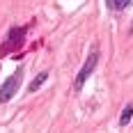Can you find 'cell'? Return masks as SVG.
Instances as JSON below:
<instances>
[{"label": "cell", "mask_w": 133, "mask_h": 133, "mask_svg": "<svg viewBox=\"0 0 133 133\" xmlns=\"http://www.w3.org/2000/svg\"><path fill=\"white\" fill-rule=\"evenodd\" d=\"M96 64H99V48L92 46V51H90V55H87L85 64L80 66L78 76H76V80H74V87H76V90H83V87H85V83L90 80V76H92V71L96 69Z\"/></svg>", "instance_id": "cell-1"}, {"label": "cell", "mask_w": 133, "mask_h": 133, "mask_svg": "<svg viewBox=\"0 0 133 133\" xmlns=\"http://www.w3.org/2000/svg\"><path fill=\"white\" fill-rule=\"evenodd\" d=\"M21 80H23V66H18L12 76L2 83V87H0V103H9L16 96L18 87H21Z\"/></svg>", "instance_id": "cell-2"}, {"label": "cell", "mask_w": 133, "mask_h": 133, "mask_svg": "<svg viewBox=\"0 0 133 133\" xmlns=\"http://www.w3.org/2000/svg\"><path fill=\"white\" fill-rule=\"evenodd\" d=\"M23 39H25V28H12V30H9V37H7V44L0 48V55L7 53L9 46H12V48H18V46L23 44Z\"/></svg>", "instance_id": "cell-3"}, {"label": "cell", "mask_w": 133, "mask_h": 133, "mask_svg": "<svg viewBox=\"0 0 133 133\" xmlns=\"http://www.w3.org/2000/svg\"><path fill=\"white\" fill-rule=\"evenodd\" d=\"M133 119V101L131 103H126V108L122 110V115H119V126H129V122Z\"/></svg>", "instance_id": "cell-4"}, {"label": "cell", "mask_w": 133, "mask_h": 133, "mask_svg": "<svg viewBox=\"0 0 133 133\" xmlns=\"http://www.w3.org/2000/svg\"><path fill=\"white\" fill-rule=\"evenodd\" d=\"M46 80H48V71H41V74H37V76H35V80L30 83V92H37V90H39Z\"/></svg>", "instance_id": "cell-5"}, {"label": "cell", "mask_w": 133, "mask_h": 133, "mask_svg": "<svg viewBox=\"0 0 133 133\" xmlns=\"http://www.w3.org/2000/svg\"><path fill=\"white\" fill-rule=\"evenodd\" d=\"M106 2H108V7H110L112 12H124L133 0H106Z\"/></svg>", "instance_id": "cell-6"}, {"label": "cell", "mask_w": 133, "mask_h": 133, "mask_svg": "<svg viewBox=\"0 0 133 133\" xmlns=\"http://www.w3.org/2000/svg\"><path fill=\"white\" fill-rule=\"evenodd\" d=\"M131 32H133V23H131Z\"/></svg>", "instance_id": "cell-7"}]
</instances>
